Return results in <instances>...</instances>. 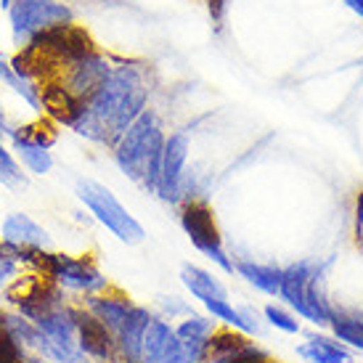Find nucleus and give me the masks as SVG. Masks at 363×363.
<instances>
[{"label":"nucleus","mask_w":363,"mask_h":363,"mask_svg":"<svg viewBox=\"0 0 363 363\" xmlns=\"http://www.w3.org/2000/svg\"><path fill=\"white\" fill-rule=\"evenodd\" d=\"M149 88L143 82L138 67L117 64L111 67L109 77L93 91V96L82 104L77 120L69 130L88 141L111 149L120 135L146 111Z\"/></svg>","instance_id":"f257e3e1"},{"label":"nucleus","mask_w":363,"mask_h":363,"mask_svg":"<svg viewBox=\"0 0 363 363\" xmlns=\"http://www.w3.org/2000/svg\"><path fill=\"white\" fill-rule=\"evenodd\" d=\"M164 128L154 109H146L120 135V141L111 146L114 164L120 167L130 181L141 183L149 194L160 189L162 152H164Z\"/></svg>","instance_id":"f03ea898"},{"label":"nucleus","mask_w":363,"mask_h":363,"mask_svg":"<svg viewBox=\"0 0 363 363\" xmlns=\"http://www.w3.org/2000/svg\"><path fill=\"white\" fill-rule=\"evenodd\" d=\"M24 271H38L45 279H51L64 294H77L88 297V294L104 292L109 286V279L101 273L99 262L93 255H67L53 252V250H32L24 260Z\"/></svg>","instance_id":"7ed1b4c3"},{"label":"nucleus","mask_w":363,"mask_h":363,"mask_svg":"<svg viewBox=\"0 0 363 363\" xmlns=\"http://www.w3.org/2000/svg\"><path fill=\"white\" fill-rule=\"evenodd\" d=\"M281 300L294 315L315 326H329L334 308L326 300V281H323L321 265L313 260H297L281 271Z\"/></svg>","instance_id":"20e7f679"},{"label":"nucleus","mask_w":363,"mask_h":363,"mask_svg":"<svg viewBox=\"0 0 363 363\" xmlns=\"http://www.w3.org/2000/svg\"><path fill=\"white\" fill-rule=\"evenodd\" d=\"M74 194L82 202V207L91 212L111 236H117L122 244L135 247V244H141L146 239V231H143L141 223L122 207L120 199L104 183L93 181V178H80L74 183Z\"/></svg>","instance_id":"39448f33"},{"label":"nucleus","mask_w":363,"mask_h":363,"mask_svg":"<svg viewBox=\"0 0 363 363\" xmlns=\"http://www.w3.org/2000/svg\"><path fill=\"white\" fill-rule=\"evenodd\" d=\"M9 19L11 38L16 45L24 48L38 32L56 27V24H72L74 11L61 0H16L9 9Z\"/></svg>","instance_id":"423d86ee"},{"label":"nucleus","mask_w":363,"mask_h":363,"mask_svg":"<svg viewBox=\"0 0 363 363\" xmlns=\"http://www.w3.org/2000/svg\"><path fill=\"white\" fill-rule=\"evenodd\" d=\"M181 228L204 257H210L223 273H233V260L228 257L225 247H223L220 228H218V223H215V212H212L207 204L196 202V199L183 204Z\"/></svg>","instance_id":"0eeeda50"},{"label":"nucleus","mask_w":363,"mask_h":363,"mask_svg":"<svg viewBox=\"0 0 363 363\" xmlns=\"http://www.w3.org/2000/svg\"><path fill=\"white\" fill-rule=\"evenodd\" d=\"M191 152V141L186 133H170L164 141L162 152V170H160V189L157 196L162 202H181L183 196V181H186V162Z\"/></svg>","instance_id":"6e6552de"},{"label":"nucleus","mask_w":363,"mask_h":363,"mask_svg":"<svg viewBox=\"0 0 363 363\" xmlns=\"http://www.w3.org/2000/svg\"><path fill=\"white\" fill-rule=\"evenodd\" d=\"M109 72H111L109 59L104 53L93 51L88 56H82V59L67 64V67H61V72L53 80L61 82L77 101L85 104L93 96V91L109 77Z\"/></svg>","instance_id":"1a4fd4ad"},{"label":"nucleus","mask_w":363,"mask_h":363,"mask_svg":"<svg viewBox=\"0 0 363 363\" xmlns=\"http://www.w3.org/2000/svg\"><path fill=\"white\" fill-rule=\"evenodd\" d=\"M74 326H77V345L93 363H120L117 337L93 313L85 311L80 300H74Z\"/></svg>","instance_id":"9d476101"},{"label":"nucleus","mask_w":363,"mask_h":363,"mask_svg":"<svg viewBox=\"0 0 363 363\" xmlns=\"http://www.w3.org/2000/svg\"><path fill=\"white\" fill-rule=\"evenodd\" d=\"M143 363H191L175 326L162 315H154L143 334Z\"/></svg>","instance_id":"9b49d317"},{"label":"nucleus","mask_w":363,"mask_h":363,"mask_svg":"<svg viewBox=\"0 0 363 363\" xmlns=\"http://www.w3.org/2000/svg\"><path fill=\"white\" fill-rule=\"evenodd\" d=\"M80 305L88 313H93V315H96L114 337L122 332V326L128 323L133 308H135V303H133L130 297H128L125 292H120L117 286H111V284L104 289V292L80 297Z\"/></svg>","instance_id":"f8f14e48"},{"label":"nucleus","mask_w":363,"mask_h":363,"mask_svg":"<svg viewBox=\"0 0 363 363\" xmlns=\"http://www.w3.org/2000/svg\"><path fill=\"white\" fill-rule=\"evenodd\" d=\"M0 242L11 244L16 250H51V233L43 228L38 220H32L24 212H9L0 223Z\"/></svg>","instance_id":"ddd939ff"},{"label":"nucleus","mask_w":363,"mask_h":363,"mask_svg":"<svg viewBox=\"0 0 363 363\" xmlns=\"http://www.w3.org/2000/svg\"><path fill=\"white\" fill-rule=\"evenodd\" d=\"M157 315L146 305H135L128 323L117 334V355L120 363H143V334L149 329L152 318Z\"/></svg>","instance_id":"4468645a"},{"label":"nucleus","mask_w":363,"mask_h":363,"mask_svg":"<svg viewBox=\"0 0 363 363\" xmlns=\"http://www.w3.org/2000/svg\"><path fill=\"white\" fill-rule=\"evenodd\" d=\"M297 355L305 363H355L350 347H345L342 342L326 334H308L305 342L297 347Z\"/></svg>","instance_id":"2eb2a0df"},{"label":"nucleus","mask_w":363,"mask_h":363,"mask_svg":"<svg viewBox=\"0 0 363 363\" xmlns=\"http://www.w3.org/2000/svg\"><path fill=\"white\" fill-rule=\"evenodd\" d=\"M181 281H183V286L191 292L194 300H199L202 305L210 303V300H228L225 284H223L218 276H212L210 271L199 268V265L186 262L181 268Z\"/></svg>","instance_id":"dca6fc26"},{"label":"nucleus","mask_w":363,"mask_h":363,"mask_svg":"<svg viewBox=\"0 0 363 363\" xmlns=\"http://www.w3.org/2000/svg\"><path fill=\"white\" fill-rule=\"evenodd\" d=\"M233 271L239 273L247 284H252L255 289H260L262 294L279 297L284 268L271 265V262H257V260H233Z\"/></svg>","instance_id":"f3484780"},{"label":"nucleus","mask_w":363,"mask_h":363,"mask_svg":"<svg viewBox=\"0 0 363 363\" xmlns=\"http://www.w3.org/2000/svg\"><path fill=\"white\" fill-rule=\"evenodd\" d=\"M9 146H11V152H13V157L19 160V164L30 172V175H48V172L53 170V154L48 152V149L35 146V143L24 141V138H16V135L9 138Z\"/></svg>","instance_id":"a211bd4d"},{"label":"nucleus","mask_w":363,"mask_h":363,"mask_svg":"<svg viewBox=\"0 0 363 363\" xmlns=\"http://www.w3.org/2000/svg\"><path fill=\"white\" fill-rule=\"evenodd\" d=\"M204 311L210 313V318L223 323L225 329L242 332V334H247V337L257 332V326H255L252 318L244 311H239V308H233L231 300H210V303H204Z\"/></svg>","instance_id":"6ab92c4d"},{"label":"nucleus","mask_w":363,"mask_h":363,"mask_svg":"<svg viewBox=\"0 0 363 363\" xmlns=\"http://www.w3.org/2000/svg\"><path fill=\"white\" fill-rule=\"evenodd\" d=\"M11 135H16V138H24V141L35 143V146H43V149H48L51 152L53 143L59 141V125L51 120V117H38V120L32 122H21V125H16L13 130H11ZM9 135V138H11Z\"/></svg>","instance_id":"aec40b11"},{"label":"nucleus","mask_w":363,"mask_h":363,"mask_svg":"<svg viewBox=\"0 0 363 363\" xmlns=\"http://www.w3.org/2000/svg\"><path fill=\"white\" fill-rule=\"evenodd\" d=\"M332 337L337 342H342L345 347H353L363 353V315H353V313H332V321H329Z\"/></svg>","instance_id":"412c9836"},{"label":"nucleus","mask_w":363,"mask_h":363,"mask_svg":"<svg viewBox=\"0 0 363 363\" xmlns=\"http://www.w3.org/2000/svg\"><path fill=\"white\" fill-rule=\"evenodd\" d=\"M0 186H6L11 191H21L30 186V172L19 164L3 135H0Z\"/></svg>","instance_id":"4be33fe9"},{"label":"nucleus","mask_w":363,"mask_h":363,"mask_svg":"<svg viewBox=\"0 0 363 363\" xmlns=\"http://www.w3.org/2000/svg\"><path fill=\"white\" fill-rule=\"evenodd\" d=\"M215 332H218V321L210 315H196L194 311L189 315H183L175 326L178 340H189V342H210Z\"/></svg>","instance_id":"5701e85b"},{"label":"nucleus","mask_w":363,"mask_h":363,"mask_svg":"<svg viewBox=\"0 0 363 363\" xmlns=\"http://www.w3.org/2000/svg\"><path fill=\"white\" fill-rule=\"evenodd\" d=\"M0 82H6L11 91L16 93V96H21L24 101L30 104L32 109L35 111H43L40 109V91L32 85V82H27V80H21L16 72L11 69V61L0 53Z\"/></svg>","instance_id":"b1692460"},{"label":"nucleus","mask_w":363,"mask_h":363,"mask_svg":"<svg viewBox=\"0 0 363 363\" xmlns=\"http://www.w3.org/2000/svg\"><path fill=\"white\" fill-rule=\"evenodd\" d=\"M262 315H265V321L271 323V326H276V329L284 332V334H300L303 332V326H300V321H297V315H294L289 308L268 303L265 308H262Z\"/></svg>","instance_id":"393cba45"},{"label":"nucleus","mask_w":363,"mask_h":363,"mask_svg":"<svg viewBox=\"0 0 363 363\" xmlns=\"http://www.w3.org/2000/svg\"><path fill=\"white\" fill-rule=\"evenodd\" d=\"M35 358L38 355H32L11 334H6L0 329V363H35Z\"/></svg>","instance_id":"a878e982"},{"label":"nucleus","mask_w":363,"mask_h":363,"mask_svg":"<svg viewBox=\"0 0 363 363\" xmlns=\"http://www.w3.org/2000/svg\"><path fill=\"white\" fill-rule=\"evenodd\" d=\"M21 273H24V265L16 260V255H13V250H11L9 244L0 242V292H3L13 279H19Z\"/></svg>","instance_id":"bb28decb"},{"label":"nucleus","mask_w":363,"mask_h":363,"mask_svg":"<svg viewBox=\"0 0 363 363\" xmlns=\"http://www.w3.org/2000/svg\"><path fill=\"white\" fill-rule=\"evenodd\" d=\"M225 6H228V0H207V9H210V16H212V21H215V24H220V21H223Z\"/></svg>","instance_id":"cd10ccee"},{"label":"nucleus","mask_w":363,"mask_h":363,"mask_svg":"<svg viewBox=\"0 0 363 363\" xmlns=\"http://www.w3.org/2000/svg\"><path fill=\"white\" fill-rule=\"evenodd\" d=\"M13 128H16V122L11 120L9 111H6V106H3V101H0V135H3V138H9Z\"/></svg>","instance_id":"c85d7f7f"},{"label":"nucleus","mask_w":363,"mask_h":363,"mask_svg":"<svg viewBox=\"0 0 363 363\" xmlns=\"http://www.w3.org/2000/svg\"><path fill=\"white\" fill-rule=\"evenodd\" d=\"M355 239H363V194H358V202H355Z\"/></svg>","instance_id":"c756f323"},{"label":"nucleus","mask_w":363,"mask_h":363,"mask_svg":"<svg viewBox=\"0 0 363 363\" xmlns=\"http://www.w3.org/2000/svg\"><path fill=\"white\" fill-rule=\"evenodd\" d=\"M342 3H347L355 13H361V16H363V0H342Z\"/></svg>","instance_id":"7c9ffc66"},{"label":"nucleus","mask_w":363,"mask_h":363,"mask_svg":"<svg viewBox=\"0 0 363 363\" xmlns=\"http://www.w3.org/2000/svg\"><path fill=\"white\" fill-rule=\"evenodd\" d=\"M13 3H16V0H0V9H3V11H9L11 6H13Z\"/></svg>","instance_id":"2f4dec72"}]
</instances>
